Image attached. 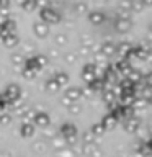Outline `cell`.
Listing matches in <instances>:
<instances>
[{
	"label": "cell",
	"mask_w": 152,
	"mask_h": 157,
	"mask_svg": "<svg viewBox=\"0 0 152 157\" xmlns=\"http://www.w3.org/2000/svg\"><path fill=\"white\" fill-rule=\"evenodd\" d=\"M39 18H41V21L48 23V25H56L61 21V13L49 5V7L39 8Z\"/></svg>",
	"instance_id": "1"
},
{
	"label": "cell",
	"mask_w": 152,
	"mask_h": 157,
	"mask_svg": "<svg viewBox=\"0 0 152 157\" xmlns=\"http://www.w3.org/2000/svg\"><path fill=\"white\" fill-rule=\"evenodd\" d=\"M3 97H5V100H7L8 106H12L15 101L21 98V87L17 85V83H8L3 90Z\"/></svg>",
	"instance_id": "2"
},
{
	"label": "cell",
	"mask_w": 152,
	"mask_h": 157,
	"mask_svg": "<svg viewBox=\"0 0 152 157\" xmlns=\"http://www.w3.org/2000/svg\"><path fill=\"white\" fill-rule=\"evenodd\" d=\"M97 75H98V64L97 62H87V64H83V67H82V78L87 83L90 82L92 78H95Z\"/></svg>",
	"instance_id": "3"
},
{
	"label": "cell",
	"mask_w": 152,
	"mask_h": 157,
	"mask_svg": "<svg viewBox=\"0 0 152 157\" xmlns=\"http://www.w3.org/2000/svg\"><path fill=\"white\" fill-rule=\"evenodd\" d=\"M123 128H124L126 132H137L141 128V118L132 115V116H127L123 120Z\"/></svg>",
	"instance_id": "4"
},
{
	"label": "cell",
	"mask_w": 152,
	"mask_h": 157,
	"mask_svg": "<svg viewBox=\"0 0 152 157\" xmlns=\"http://www.w3.org/2000/svg\"><path fill=\"white\" fill-rule=\"evenodd\" d=\"M59 132H61L62 139H67V137H75L78 136V129L74 123H62L61 128H59Z\"/></svg>",
	"instance_id": "5"
},
{
	"label": "cell",
	"mask_w": 152,
	"mask_h": 157,
	"mask_svg": "<svg viewBox=\"0 0 152 157\" xmlns=\"http://www.w3.org/2000/svg\"><path fill=\"white\" fill-rule=\"evenodd\" d=\"M113 66H115V69H116V72H118V75H120V77H126L127 74L132 71L131 61H127V59H124V57H121L120 61L115 62Z\"/></svg>",
	"instance_id": "6"
},
{
	"label": "cell",
	"mask_w": 152,
	"mask_h": 157,
	"mask_svg": "<svg viewBox=\"0 0 152 157\" xmlns=\"http://www.w3.org/2000/svg\"><path fill=\"white\" fill-rule=\"evenodd\" d=\"M87 17H88V21L92 25H95V26H100L106 21V15L105 12H101V10H93V12H87Z\"/></svg>",
	"instance_id": "7"
},
{
	"label": "cell",
	"mask_w": 152,
	"mask_h": 157,
	"mask_svg": "<svg viewBox=\"0 0 152 157\" xmlns=\"http://www.w3.org/2000/svg\"><path fill=\"white\" fill-rule=\"evenodd\" d=\"M31 121L34 126H39V128H46L51 124V118H49V115L46 111H36Z\"/></svg>",
	"instance_id": "8"
},
{
	"label": "cell",
	"mask_w": 152,
	"mask_h": 157,
	"mask_svg": "<svg viewBox=\"0 0 152 157\" xmlns=\"http://www.w3.org/2000/svg\"><path fill=\"white\" fill-rule=\"evenodd\" d=\"M131 28H132V21H131V20H127V18H118L115 21V29L120 34L129 33Z\"/></svg>",
	"instance_id": "9"
},
{
	"label": "cell",
	"mask_w": 152,
	"mask_h": 157,
	"mask_svg": "<svg viewBox=\"0 0 152 157\" xmlns=\"http://www.w3.org/2000/svg\"><path fill=\"white\" fill-rule=\"evenodd\" d=\"M33 31L38 38H46L49 34V25L44 21H36L33 25Z\"/></svg>",
	"instance_id": "10"
},
{
	"label": "cell",
	"mask_w": 152,
	"mask_h": 157,
	"mask_svg": "<svg viewBox=\"0 0 152 157\" xmlns=\"http://www.w3.org/2000/svg\"><path fill=\"white\" fill-rule=\"evenodd\" d=\"M20 136L25 137V139H29V137L34 136V124L29 121H25L21 126H20Z\"/></svg>",
	"instance_id": "11"
},
{
	"label": "cell",
	"mask_w": 152,
	"mask_h": 157,
	"mask_svg": "<svg viewBox=\"0 0 152 157\" xmlns=\"http://www.w3.org/2000/svg\"><path fill=\"white\" fill-rule=\"evenodd\" d=\"M2 39V43H3V46L5 48H8V49H12V48H15L17 44L20 43V38L17 36L15 33H7L5 36H2L0 38Z\"/></svg>",
	"instance_id": "12"
},
{
	"label": "cell",
	"mask_w": 152,
	"mask_h": 157,
	"mask_svg": "<svg viewBox=\"0 0 152 157\" xmlns=\"http://www.w3.org/2000/svg\"><path fill=\"white\" fill-rule=\"evenodd\" d=\"M101 123H103V126H105L106 131H111V129H115V128H116L118 120L111 115V113H106V115L101 118Z\"/></svg>",
	"instance_id": "13"
},
{
	"label": "cell",
	"mask_w": 152,
	"mask_h": 157,
	"mask_svg": "<svg viewBox=\"0 0 152 157\" xmlns=\"http://www.w3.org/2000/svg\"><path fill=\"white\" fill-rule=\"evenodd\" d=\"M87 87L90 88L92 92H101L103 88H105V83H103V77H95V78H92L90 82L87 83Z\"/></svg>",
	"instance_id": "14"
},
{
	"label": "cell",
	"mask_w": 152,
	"mask_h": 157,
	"mask_svg": "<svg viewBox=\"0 0 152 157\" xmlns=\"http://www.w3.org/2000/svg\"><path fill=\"white\" fill-rule=\"evenodd\" d=\"M66 97L70 98L72 101H78L83 97L82 95V88L80 87H69L67 90H66Z\"/></svg>",
	"instance_id": "15"
},
{
	"label": "cell",
	"mask_w": 152,
	"mask_h": 157,
	"mask_svg": "<svg viewBox=\"0 0 152 157\" xmlns=\"http://www.w3.org/2000/svg\"><path fill=\"white\" fill-rule=\"evenodd\" d=\"M44 88H46V92H49V93H56V92L61 90V85H59V82L52 75V77H49L48 80L44 82Z\"/></svg>",
	"instance_id": "16"
},
{
	"label": "cell",
	"mask_w": 152,
	"mask_h": 157,
	"mask_svg": "<svg viewBox=\"0 0 152 157\" xmlns=\"http://www.w3.org/2000/svg\"><path fill=\"white\" fill-rule=\"evenodd\" d=\"M100 51L105 54L106 57H110V56H113V54H116V44L113 41H105L100 46Z\"/></svg>",
	"instance_id": "17"
},
{
	"label": "cell",
	"mask_w": 152,
	"mask_h": 157,
	"mask_svg": "<svg viewBox=\"0 0 152 157\" xmlns=\"http://www.w3.org/2000/svg\"><path fill=\"white\" fill-rule=\"evenodd\" d=\"M80 46H82L83 54H85V52H88V51H92V49H93V46H95V41L92 39V36L85 34V36L80 38Z\"/></svg>",
	"instance_id": "18"
},
{
	"label": "cell",
	"mask_w": 152,
	"mask_h": 157,
	"mask_svg": "<svg viewBox=\"0 0 152 157\" xmlns=\"http://www.w3.org/2000/svg\"><path fill=\"white\" fill-rule=\"evenodd\" d=\"M12 106H13V111H15V115H17V116H20V118H23V115H25V113H26V111L29 110L26 103H23V101H20V100H17V101H15Z\"/></svg>",
	"instance_id": "19"
},
{
	"label": "cell",
	"mask_w": 152,
	"mask_h": 157,
	"mask_svg": "<svg viewBox=\"0 0 152 157\" xmlns=\"http://www.w3.org/2000/svg\"><path fill=\"white\" fill-rule=\"evenodd\" d=\"M101 93V98H103V103L108 106V105H111V103H115L116 101V97H115V93H113L110 88H103V90L100 92Z\"/></svg>",
	"instance_id": "20"
},
{
	"label": "cell",
	"mask_w": 152,
	"mask_h": 157,
	"mask_svg": "<svg viewBox=\"0 0 152 157\" xmlns=\"http://www.w3.org/2000/svg\"><path fill=\"white\" fill-rule=\"evenodd\" d=\"M54 78H56V80L59 82V85H61V87L67 85L69 80H70L69 74H67V72H64V71H59V72H56V74H54Z\"/></svg>",
	"instance_id": "21"
},
{
	"label": "cell",
	"mask_w": 152,
	"mask_h": 157,
	"mask_svg": "<svg viewBox=\"0 0 152 157\" xmlns=\"http://www.w3.org/2000/svg\"><path fill=\"white\" fill-rule=\"evenodd\" d=\"M132 48V44L131 43H120V44H116V52L120 54L121 57H126V54L129 52V49Z\"/></svg>",
	"instance_id": "22"
},
{
	"label": "cell",
	"mask_w": 152,
	"mask_h": 157,
	"mask_svg": "<svg viewBox=\"0 0 152 157\" xmlns=\"http://www.w3.org/2000/svg\"><path fill=\"white\" fill-rule=\"evenodd\" d=\"M136 154H139V155H150L152 154V149L149 147V144L144 141V142H141V144L136 147Z\"/></svg>",
	"instance_id": "23"
},
{
	"label": "cell",
	"mask_w": 152,
	"mask_h": 157,
	"mask_svg": "<svg viewBox=\"0 0 152 157\" xmlns=\"http://www.w3.org/2000/svg\"><path fill=\"white\" fill-rule=\"evenodd\" d=\"M21 75H23V78H26V80H33V78L38 75V71H34V69H31V67L23 66V69H21Z\"/></svg>",
	"instance_id": "24"
},
{
	"label": "cell",
	"mask_w": 152,
	"mask_h": 157,
	"mask_svg": "<svg viewBox=\"0 0 152 157\" xmlns=\"http://www.w3.org/2000/svg\"><path fill=\"white\" fill-rule=\"evenodd\" d=\"M21 8L26 13H31V12H34V10H38L36 8V0H23V2H21Z\"/></svg>",
	"instance_id": "25"
},
{
	"label": "cell",
	"mask_w": 152,
	"mask_h": 157,
	"mask_svg": "<svg viewBox=\"0 0 152 157\" xmlns=\"http://www.w3.org/2000/svg\"><path fill=\"white\" fill-rule=\"evenodd\" d=\"M95 139H97V136L90 129L82 134V144H95Z\"/></svg>",
	"instance_id": "26"
},
{
	"label": "cell",
	"mask_w": 152,
	"mask_h": 157,
	"mask_svg": "<svg viewBox=\"0 0 152 157\" xmlns=\"http://www.w3.org/2000/svg\"><path fill=\"white\" fill-rule=\"evenodd\" d=\"M3 29H5V34H7V33H15V29H17V23H15L13 20H10V18H5L3 20Z\"/></svg>",
	"instance_id": "27"
},
{
	"label": "cell",
	"mask_w": 152,
	"mask_h": 157,
	"mask_svg": "<svg viewBox=\"0 0 152 157\" xmlns=\"http://www.w3.org/2000/svg\"><path fill=\"white\" fill-rule=\"evenodd\" d=\"M10 61H12L13 66H23L25 56H23L21 52H12V56H10Z\"/></svg>",
	"instance_id": "28"
},
{
	"label": "cell",
	"mask_w": 152,
	"mask_h": 157,
	"mask_svg": "<svg viewBox=\"0 0 152 157\" xmlns=\"http://www.w3.org/2000/svg\"><path fill=\"white\" fill-rule=\"evenodd\" d=\"M144 8H146V5H144L142 0H132V3H131V13H141Z\"/></svg>",
	"instance_id": "29"
},
{
	"label": "cell",
	"mask_w": 152,
	"mask_h": 157,
	"mask_svg": "<svg viewBox=\"0 0 152 157\" xmlns=\"http://www.w3.org/2000/svg\"><path fill=\"white\" fill-rule=\"evenodd\" d=\"M90 131L98 137V136H103V134H105V131H106V129H105V126H103V123L100 121V123H95V124L90 128Z\"/></svg>",
	"instance_id": "30"
},
{
	"label": "cell",
	"mask_w": 152,
	"mask_h": 157,
	"mask_svg": "<svg viewBox=\"0 0 152 157\" xmlns=\"http://www.w3.org/2000/svg\"><path fill=\"white\" fill-rule=\"evenodd\" d=\"M67 110L70 115H80L82 113V105H78V101H72L67 105Z\"/></svg>",
	"instance_id": "31"
},
{
	"label": "cell",
	"mask_w": 152,
	"mask_h": 157,
	"mask_svg": "<svg viewBox=\"0 0 152 157\" xmlns=\"http://www.w3.org/2000/svg\"><path fill=\"white\" fill-rule=\"evenodd\" d=\"M74 12L75 13H78V15H82V13H87L88 12V5L85 3V2H77L75 5H74Z\"/></svg>",
	"instance_id": "32"
},
{
	"label": "cell",
	"mask_w": 152,
	"mask_h": 157,
	"mask_svg": "<svg viewBox=\"0 0 152 157\" xmlns=\"http://www.w3.org/2000/svg\"><path fill=\"white\" fill-rule=\"evenodd\" d=\"M126 77H127V78H131V80L134 82V83H137L139 80H142V74H141V71H137V69H134V67H132V71L127 74Z\"/></svg>",
	"instance_id": "33"
},
{
	"label": "cell",
	"mask_w": 152,
	"mask_h": 157,
	"mask_svg": "<svg viewBox=\"0 0 152 157\" xmlns=\"http://www.w3.org/2000/svg\"><path fill=\"white\" fill-rule=\"evenodd\" d=\"M54 43H56L57 46H66V44L69 43V38H67L64 33H59V34H56V36H54Z\"/></svg>",
	"instance_id": "34"
},
{
	"label": "cell",
	"mask_w": 152,
	"mask_h": 157,
	"mask_svg": "<svg viewBox=\"0 0 152 157\" xmlns=\"http://www.w3.org/2000/svg\"><path fill=\"white\" fill-rule=\"evenodd\" d=\"M77 59H78V56H77V52H66L64 54V61H66L69 66H70V64H75L77 62Z\"/></svg>",
	"instance_id": "35"
},
{
	"label": "cell",
	"mask_w": 152,
	"mask_h": 157,
	"mask_svg": "<svg viewBox=\"0 0 152 157\" xmlns=\"http://www.w3.org/2000/svg\"><path fill=\"white\" fill-rule=\"evenodd\" d=\"M12 115H8V113H0V124L2 126H7V124H10V123H12Z\"/></svg>",
	"instance_id": "36"
},
{
	"label": "cell",
	"mask_w": 152,
	"mask_h": 157,
	"mask_svg": "<svg viewBox=\"0 0 152 157\" xmlns=\"http://www.w3.org/2000/svg\"><path fill=\"white\" fill-rule=\"evenodd\" d=\"M36 59H38V62H39V66H41V69L48 66V61H49L48 56H44V54H38Z\"/></svg>",
	"instance_id": "37"
},
{
	"label": "cell",
	"mask_w": 152,
	"mask_h": 157,
	"mask_svg": "<svg viewBox=\"0 0 152 157\" xmlns=\"http://www.w3.org/2000/svg\"><path fill=\"white\" fill-rule=\"evenodd\" d=\"M131 3H132V0H121V2H120V8L126 10V12H131Z\"/></svg>",
	"instance_id": "38"
},
{
	"label": "cell",
	"mask_w": 152,
	"mask_h": 157,
	"mask_svg": "<svg viewBox=\"0 0 152 157\" xmlns=\"http://www.w3.org/2000/svg\"><path fill=\"white\" fill-rule=\"evenodd\" d=\"M43 137H44V139H52V137H54V134H56V132H54L52 129H48V126L46 128H43Z\"/></svg>",
	"instance_id": "39"
},
{
	"label": "cell",
	"mask_w": 152,
	"mask_h": 157,
	"mask_svg": "<svg viewBox=\"0 0 152 157\" xmlns=\"http://www.w3.org/2000/svg\"><path fill=\"white\" fill-rule=\"evenodd\" d=\"M118 18H127V20H131V12H126V10H121V12L118 13Z\"/></svg>",
	"instance_id": "40"
},
{
	"label": "cell",
	"mask_w": 152,
	"mask_h": 157,
	"mask_svg": "<svg viewBox=\"0 0 152 157\" xmlns=\"http://www.w3.org/2000/svg\"><path fill=\"white\" fill-rule=\"evenodd\" d=\"M43 7H49V2L48 0H36V8H43Z\"/></svg>",
	"instance_id": "41"
},
{
	"label": "cell",
	"mask_w": 152,
	"mask_h": 157,
	"mask_svg": "<svg viewBox=\"0 0 152 157\" xmlns=\"http://www.w3.org/2000/svg\"><path fill=\"white\" fill-rule=\"evenodd\" d=\"M142 80L146 82V85H152V72H149L147 75H142Z\"/></svg>",
	"instance_id": "42"
},
{
	"label": "cell",
	"mask_w": 152,
	"mask_h": 157,
	"mask_svg": "<svg viewBox=\"0 0 152 157\" xmlns=\"http://www.w3.org/2000/svg\"><path fill=\"white\" fill-rule=\"evenodd\" d=\"M7 106H8V103H7V100H5V97L0 100V113H3L5 110H7Z\"/></svg>",
	"instance_id": "43"
},
{
	"label": "cell",
	"mask_w": 152,
	"mask_h": 157,
	"mask_svg": "<svg viewBox=\"0 0 152 157\" xmlns=\"http://www.w3.org/2000/svg\"><path fill=\"white\" fill-rule=\"evenodd\" d=\"M10 7V0H0V8H8Z\"/></svg>",
	"instance_id": "44"
},
{
	"label": "cell",
	"mask_w": 152,
	"mask_h": 157,
	"mask_svg": "<svg viewBox=\"0 0 152 157\" xmlns=\"http://www.w3.org/2000/svg\"><path fill=\"white\" fill-rule=\"evenodd\" d=\"M41 147L44 149V142H34V149L36 151H41Z\"/></svg>",
	"instance_id": "45"
},
{
	"label": "cell",
	"mask_w": 152,
	"mask_h": 157,
	"mask_svg": "<svg viewBox=\"0 0 152 157\" xmlns=\"http://www.w3.org/2000/svg\"><path fill=\"white\" fill-rule=\"evenodd\" d=\"M62 103H64V105H66V106H67V105H69V103H72V100H70V98H67L66 95H64V97H62Z\"/></svg>",
	"instance_id": "46"
},
{
	"label": "cell",
	"mask_w": 152,
	"mask_h": 157,
	"mask_svg": "<svg viewBox=\"0 0 152 157\" xmlns=\"http://www.w3.org/2000/svg\"><path fill=\"white\" fill-rule=\"evenodd\" d=\"M146 142H147V144H149V147H150V149H152V137H150V139H147Z\"/></svg>",
	"instance_id": "47"
},
{
	"label": "cell",
	"mask_w": 152,
	"mask_h": 157,
	"mask_svg": "<svg viewBox=\"0 0 152 157\" xmlns=\"http://www.w3.org/2000/svg\"><path fill=\"white\" fill-rule=\"evenodd\" d=\"M147 29H149V33H150V34H152V23H150V25H149V28H147Z\"/></svg>",
	"instance_id": "48"
},
{
	"label": "cell",
	"mask_w": 152,
	"mask_h": 157,
	"mask_svg": "<svg viewBox=\"0 0 152 157\" xmlns=\"http://www.w3.org/2000/svg\"><path fill=\"white\" fill-rule=\"evenodd\" d=\"M147 103H149V105H152V95H150V98H149V100H147Z\"/></svg>",
	"instance_id": "49"
},
{
	"label": "cell",
	"mask_w": 152,
	"mask_h": 157,
	"mask_svg": "<svg viewBox=\"0 0 152 157\" xmlns=\"http://www.w3.org/2000/svg\"><path fill=\"white\" fill-rule=\"evenodd\" d=\"M2 98H3V93H0V100H2Z\"/></svg>",
	"instance_id": "50"
},
{
	"label": "cell",
	"mask_w": 152,
	"mask_h": 157,
	"mask_svg": "<svg viewBox=\"0 0 152 157\" xmlns=\"http://www.w3.org/2000/svg\"><path fill=\"white\" fill-rule=\"evenodd\" d=\"M147 87H149V88H150V90H152V85H147Z\"/></svg>",
	"instance_id": "51"
}]
</instances>
